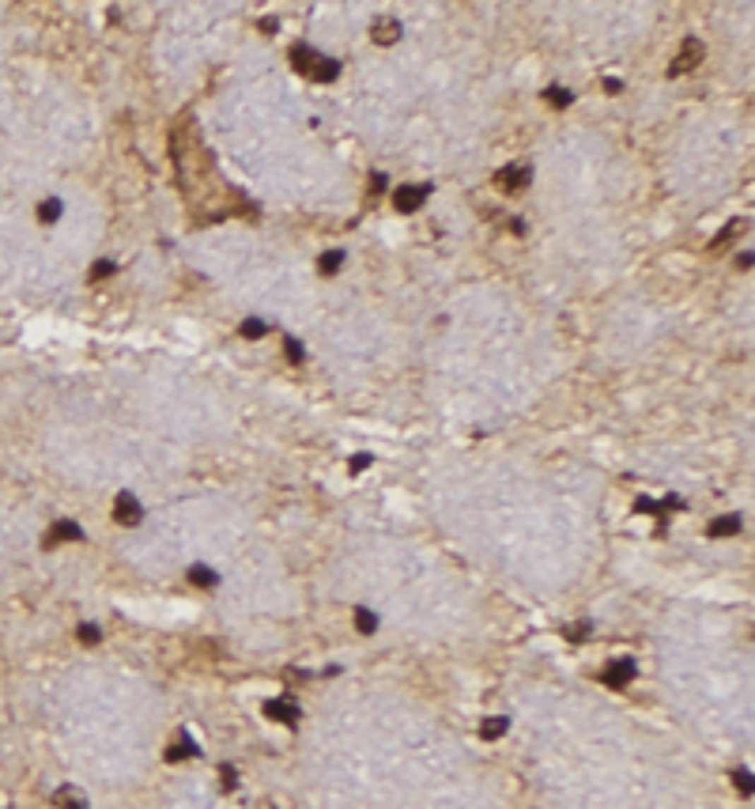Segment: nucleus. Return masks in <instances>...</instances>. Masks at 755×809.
<instances>
[{
  "label": "nucleus",
  "mask_w": 755,
  "mask_h": 809,
  "mask_svg": "<svg viewBox=\"0 0 755 809\" xmlns=\"http://www.w3.org/2000/svg\"><path fill=\"white\" fill-rule=\"evenodd\" d=\"M529 178H533L529 167H521V163H510V167H502V170L495 174V185H499L502 193H521L525 185H529Z\"/></svg>",
  "instance_id": "obj_1"
},
{
  "label": "nucleus",
  "mask_w": 755,
  "mask_h": 809,
  "mask_svg": "<svg viewBox=\"0 0 755 809\" xmlns=\"http://www.w3.org/2000/svg\"><path fill=\"white\" fill-rule=\"evenodd\" d=\"M703 42H698V38H687L684 42V50H680V57H676L672 64H669V76H684V72H691L695 69V64L698 61H703Z\"/></svg>",
  "instance_id": "obj_2"
},
{
  "label": "nucleus",
  "mask_w": 755,
  "mask_h": 809,
  "mask_svg": "<svg viewBox=\"0 0 755 809\" xmlns=\"http://www.w3.org/2000/svg\"><path fill=\"white\" fill-rule=\"evenodd\" d=\"M114 518L121 522V526H136L140 518H144V511H140V499L133 491H121V496L114 499Z\"/></svg>",
  "instance_id": "obj_3"
},
{
  "label": "nucleus",
  "mask_w": 755,
  "mask_h": 809,
  "mask_svg": "<svg viewBox=\"0 0 755 809\" xmlns=\"http://www.w3.org/2000/svg\"><path fill=\"white\" fill-rule=\"evenodd\" d=\"M83 537V530H80V522H72V518H61V522H53L49 533L42 537V549H53V545H61V541H80Z\"/></svg>",
  "instance_id": "obj_4"
},
{
  "label": "nucleus",
  "mask_w": 755,
  "mask_h": 809,
  "mask_svg": "<svg viewBox=\"0 0 755 809\" xmlns=\"http://www.w3.org/2000/svg\"><path fill=\"white\" fill-rule=\"evenodd\" d=\"M634 673H638V670H634V662L631 658H619V662H612V665L600 670V681H605L608 688H623V685L634 681Z\"/></svg>",
  "instance_id": "obj_5"
},
{
  "label": "nucleus",
  "mask_w": 755,
  "mask_h": 809,
  "mask_svg": "<svg viewBox=\"0 0 755 809\" xmlns=\"http://www.w3.org/2000/svg\"><path fill=\"white\" fill-rule=\"evenodd\" d=\"M427 197H431V185H400V190L393 193V204H397L400 212H415Z\"/></svg>",
  "instance_id": "obj_6"
},
{
  "label": "nucleus",
  "mask_w": 755,
  "mask_h": 809,
  "mask_svg": "<svg viewBox=\"0 0 755 809\" xmlns=\"http://www.w3.org/2000/svg\"><path fill=\"white\" fill-rule=\"evenodd\" d=\"M404 35V27H400V19H378L374 27H370V38L378 42V46H397Z\"/></svg>",
  "instance_id": "obj_7"
},
{
  "label": "nucleus",
  "mask_w": 755,
  "mask_h": 809,
  "mask_svg": "<svg viewBox=\"0 0 755 809\" xmlns=\"http://www.w3.org/2000/svg\"><path fill=\"white\" fill-rule=\"evenodd\" d=\"M196 752H201V749H196V741H193L189 734H182L170 749H162V760H167V764H182V760L196 757Z\"/></svg>",
  "instance_id": "obj_8"
},
{
  "label": "nucleus",
  "mask_w": 755,
  "mask_h": 809,
  "mask_svg": "<svg viewBox=\"0 0 755 809\" xmlns=\"http://www.w3.org/2000/svg\"><path fill=\"white\" fill-rule=\"evenodd\" d=\"M53 805L57 809H91L87 805V794L76 791V786H57V791H53Z\"/></svg>",
  "instance_id": "obj_9"
},
{
  "label": "nucleus",
  "mask_w": 755,
  "mask_h": 809,
  "mask_svg": "<svg viewBox=\"0 0 755 809\" xmlns=\"http://www.w3.org/2000/svg\"><path fill=\"white\" fill-rule=\"evenodd\" d=\"M265 715L276 718V723H299V707H295L287 696H283V699H268V704H265Z\"/></svg>",
  "instance_id": "obj_10"
},
{
  "label": "nucleus",
  "mask_w": 755,
  "mask_h": 809,
  "mask_svg": "<svg viewBox=\"0 0 755 809\" xmlns=\"http://www.w3.org/2000/svg\"><path fill=\"white\" fill-rule=\"evenodd\" d=\"M744 530V518L740 515H721V518H714L706 526V533L710 537H737V533Z\"/></svg>",
  "instance_id": "obj_11"
},
{
  "label": "nucleus",
  "mask_w": 755,
  "mask_h": 809,
  "mask_svg": "<svg viewBox=\"0 0 755 809\" xmlns=\"http://www.w3.org/2000/svg\"><path fill=\"white\" fill-rule=\"evenodd\" d=\"M314 64H317V53H314L310 46H306V42H299V46L291 50V69L310 76V72H314Z\"/></svg>",
  "instance_id": "obj_12"
},
{
  "label": "nucleus",
  "mask_w": 755,
  "mask_h": 809,
  "mask_svg": "<svg viewBox=\"0 0 755 809\" xmlns=\"http://www.w3.org/2000/svg\"><path fill=\"white\" fill-rule=\"evenodd\" d=\"M314 80L317 83H333L336 76H340V61H333V57H317V64H314Z\"/></svg>",
  "instance_id": "obj_13"
},
{
  "label": "nucleus",
  "mask_w": 755,
  "mask_h": 809,
  "mask_svg": "<svg viewBox=\"0 0 755 809\" xmlns=\"http://www.w3.org/2000/svg\"><path fill=\"white\" fill-rule=\"evenodd\" d=\"M506 730H510V723H506L502 715H487L484 723H480V738H484V741H495V738L506 734Z\"/></svg>",
  "instance_id": "obj_14"
},
{
  "label": "nucleus",
  "mask_w": 755,
  "mask_h": 809,
  "mask_svg": "<svg viewBox=\"0 0 755 809\" xmlns=\"http://www.w3.org/2000/svg\"><path fill=\"white\" fill-rule=\"evenodd\" d=\"M340 265H344V250H329V254L317 257V269H321L325 277H336V272H340Z\"/></svg>",
  "instance_id": "obj_15"
},
{
  "label": "nucleus",
  "mask_w": 755,
  "mask_h": 809,
  "mask_svg": "<svg viewBox=\"0 0 755 809\" xmlns=\"http://www.w3.org/2000/svg\"><path fill=\"white\" fill-rule=\"evenodd\" d=\"M748 227V220H732V223H725V231H721L714 243H710V250H721V246H729L732 238H737V231H744Z\"/></svg>",
  "instance_id": "obj_16"
},
{
  "label": "nucleus",
  "mask_w": 755,
  "mask_h": 809,
  "mask_svg": "<svg viewBox=\"0 0 755 809\" xmlns=\"http://www.w3.org/2000/svg\"><path fill=\"white\" fill-rule=\"evenodd\" d=\"M355 628L363 632V636H370V632H378V617L370 613L367 605H359V609H355Z\"/></svg>",
  "instance_id": "obj_17"
},
{
  "label": "nucleus",
  "mask_w": 755,
  "mask_h": 809,
  "mask_svg": "<svg viewBox=\"0 0 755 809\" xmlns=\"http://www.w3.org/2000/svg\"><path fill=\"white\" fill-rule=\"evenodd\" d=\"M38 220L42 223H57L61 220V201H57V197H49V201L38 204Z\"/></svg>",
  "instance_id": "obj_18"
},
{
  "label": "nucleus",
  "mask_w": 755,
  "mask_h": 809,
  "mask_svg": "<svg viewBox=\"0 0 755 809\" xmlns=\"http://www.w3.org/2000/svg\"><path fill=\"white\" fill-rule=\"evenodd\" d=\"M544 103H548V106H559V110H563V106L574 103V95L566 91V87H548V91H544Z\"/></svg>",
  "instance_id": "obj_19"
},
{
  "label": "nucleus",
  "mask_w": 755,
  "mask_h": 809,
  "mask_svg": "<svg viewBox=\"0 0 755 809\" xmlns=\"http://www.w3.org/2000/svg\"><path fill=\"white\" fill-rule=\"evenodd\" d=\"M189 583L208 590V586H215V583H220V575H215L212 567H193V571H189Z\"/></svg>",
  "instance_id": "obj_20"
},
{
  "label": "nucleus",
  "mask_w": 755,
  "mask_h": 809,
  "mask_svg": "<svg viewBox=\"0 0 755 809\" xmlns=\"http://www.w3.org/2000/svg\"><path fill=\"white\" fill-rule=\"evenodd\" d=\"M114 261H95V269L91 272H87V280H91V284H98V280H106V277H114Z\"/></svg>",
  "instance_id": "obj_21"
},
{
  "label": "nucleus",
  "mask_w": 755,
  "mask_h": 809,
  "mask_svg": "<svg viewBox=\"0 0 755 809\" xmlns=\"http://www.w3.org/2000/svg\"><path fill=\"white\" fill-rule=\"evenodd\" d=\"M283 352H287L291 363H302V359H306V348L295 341V337H287V341H283Z\"/></svg>",
  "instance_id": "obj_22"
},
{
  "label": "nucleus",
  "mask_w": 755,
  "mask_h": 809,
  "mask_svg": "<svg viewBox=\"0 0 755 809\" xmlns=\"http://www.w3.org/2000/svg\"><path fill=\"white\" fill-rule=\"evenodd\" d=\"M76 636H80V643H87V647H95V643L102 639V632H98L95 624H80V628H76Z\"/></svg>",
  "instance_id": "obj_23"
},
{
  "label": "nucleus",
  "mask_w": 755,
  "mask_h": 809,
  "mask_svg": "<svg viewBox=\"0 0 755 809\" xmlns=\"http://www.w3.org/2000/svg\"><path fill=\"white\" fill-rule=\"evenodd\" d=\"M589 632H593V624H585V620H578V624H571V628H566V639H571V643H582V639H589Z\"/></svg>",
  "instance_id": "obj_24"
},
{
  "label": "nucleus",
  "mask_w": 755,
  "mask_h": 809,
  "mask_svg": "<svg viewBox=\"0 0 755 809\" xmlns=\"http://www.w3.org/2000/svg\"><path fill=\"white\" fill-rule=\"evenodd\" d=\"M265 330H268V325L261 322V318H246L242 322V337H249V341H254V337H265Z\"/></svg>",
  "instance_id": "obj_25"
},
{
  "label": "nucleus",
  "mask_w": 755,
  "mask_h": 809,
  "mask_svg": "<svg viewBox=\"0 0 755 809\" xmlns=\"http://www.w3.org/2000/svg\"><path fill=\"white\" fill-rule=\"evenodd\" d=\"M634 511H638V515H661V503H653V499H638V503H634Z\"/></svg>",
  "instance_id": "obj_26"
},
{
  "label": "nucleus",
  "mask_w": 755,
  "mask_h": 809,
  "mask_svg": "<svg viewBox=\"0 0 755 809\" xmlns=\"http://www.w3.org/2000/svg\"><path fill=\"white\" fill-rule=\"evenodd\" d=\"M732 783H737L740 794H751V775L748 772H737V775H732Z\"/></svg>",
  "instance_id": "obj_27"
},
{
  "label": "nucleus",
  "mask_w": 755,
  "mask_h": 809,
  "mask_svg": "<svg viewBox=\"0 0 755 809\" xmlns=\"http://www.w3.org/2000/svg\"><path fill=\"white\" fill-rule=\"evenodd\" d=\"M234 786H238V772L231 764H223V791H234Z\"/></svg>",
  "instance_id": "obj_28"
},
{
  "label": "nucleus",
  "mask_w": 755,
  "mask_h": 809,
  "mask_svg": "<svg viewBox=\"0 0 755 809\" xmlns=\"http://www.w3.org/2000/svg\"><path fill=\"white\" fill-rule=\"evenodd\" d=\"M386 185H389V178H386V174H370V193H381V190H386Z\"/></svg>",
  "instance_id": "obj_29"
},
{
  "label": "nucleus",
  "mask_w": 755,
  "mask_h": 809,
  "mask_svg": "<svg viewBox=\"0 0 755 809\" xmlns=\"http://www.w3.org/2000/svg\"><path fill=\"white\" fill-rule=\"evenodd\" d=\"M370 462H374V458H370V454H359V458H352V473H363V469H367Z\"/></svg>",
  "instance_id": "obj_30"
},
{
  "label": "nucleus",
  "mask_w": 755,
  "mask_h": 809,
  "mask_svg": "<svg viewBox=\"0 0 755 809\" xmlns=\"http://www.w3.org/2000/svg\"><path fill=\"white\" fill-rule=\"evenodd\" d=\"M605 91H608V95H619V91H623V80H616V76H608V80H605Z\"/></svg>",
  "instance_id": "obj_31"
},
{
  "label": "nucleus",
  "mask_w": 755,
  "mask_h": 809,
  "mask_svg": "<svg viewBox=\"0 0 755 809\" xmlns=\"http://www.w3.org/2000/svg\"><path fill=\"white\" fill-rule=\"evenodd\" d=\"M665 507H669V511H684V499L680 496H669V499H665Z\"/></svg>",
  "instance_id": "obj_32"
},
{
  "label": "nucleus",
  "mask_w": 755,
  "mask_h": 809,
  "mask_svg": "<svg viewBox=\"0 0 755 809\" xmlns=\"http://www.w3.org/2000/svg\"><path fill=\"white\" fill-rule=\"evenodd\" d=\"M261 30H265V35H272V30H276V19L265 16V19H261Z\"/></svg>",
  "instance_id": "obj_33"
},
{
  "label": "nucleus",
  "mask_w": 755,
  "mask_h": 809,
  "mask_svg": "<svg viewBox=\"0 0 755 809\" xmlns=\"http://www.w3.org/2000/svg\"><path fill=\"white\" fill-rule=\"evenodd\" d=\"M737 265H740V269H751V250H744V254L737 257Z\"/></svg>",
  "instance_id": "obj_34"
}]
</instances>
